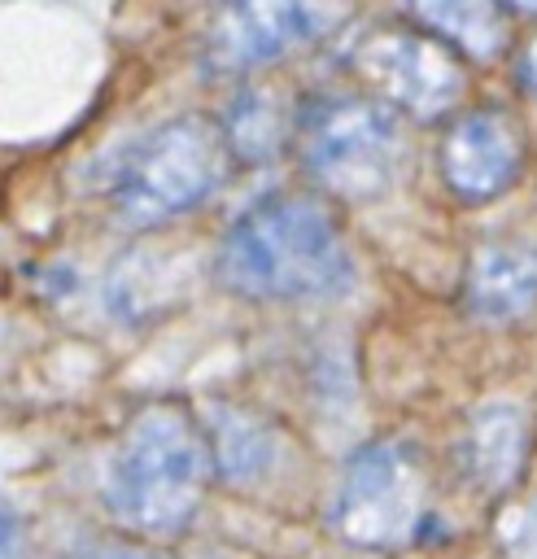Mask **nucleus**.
<instances>
[{
  "mask_svg": "<svg viewBox=\"0 0 537 559\" xmlns=\"http://www.w3.org/2000/svg\"><path fill=\"white\" fill-rule=\"evenodd\" d=\"M354 253L336 214L293 188L240 210L214 245V280L249 301H314L354 288Z\"/></svg>",
  "mask_w": 537,
  "mask_h": 559,
  "instance_id": "1",
  "label": "nucleus"
},
{
  "mask_svg": "<svg viewBox=\"0 0 537 559\" xmlns=\"http://www.w3.org/2000/svg\"><path fill=\"white\" fill-rule=\"evenodd\" d=\"M210 476L214 454L201 419L183 402H148L105 463V507L140 537H175L192 524Z\"/></svg>",
  "mask_w": 537,
  "mask_h": 559,
  "instance_id": "2",
  "label": "nucleus"
},
{
  "mask_svg": "<svg viewBox=\"0 0 537 559\" xmlns=\"http://www.w3.org/2000/svg\"><path fill=\"white\" fill-rule=\"evenodd\" d=\"M293 148L301 170L332 197L367 201L393 188L406 166L402 114L358 87H319L297 105Z\"/></svg>",
  "mask_w": 537,
  "mask_h": 559,
  "instance_id": "3",
  "label": "nucleus"
},
{
  "mask_svg": "<svg viewBox=\"0 0 537 559\" xmlns=\"http://www.w3.org/2000/svg\"><path fill=\"white\" fill-rule=\"evenodd\" d=\"M231 162L218 118L175 114L122 148L105 179V197L127 227H157L210 201Z\"/></svg>",
  "mask_w": 537,
  "mask_h": 559,
  "instance_id": "4",
  "label": "nucleus"
},
{
  "mask_svg": "<svg viewBox=\"0 0 537 559\" xmlns=\"http://www.w3.org/2000/svg\"><path fill=\"white\" fill-rule=\"evenodd\" d=\"M428 515L423 454L402 437H375L354 450L327 498V528L362 550L406 546Z\"/></svg>",
  "mask_w": 537,
  "mask_h": 559,
  "instance_id": "5",
  "label": "nucleus"
},
{
  "mask_svg": "<svg viewBox=\"0 0 537 559\" xmlns=\"http://www.w3.org/2000/svg\"><path fill=\"white\" fill-rule=\"evenodd\" d=\"M349 61L371 96H380L384 105H393L397 114H410L419 122L450 118L467 96L463 57L432 31L415 26L410 17L402 26L367 31L354 44Z\"/></svg>",
  "mask_w": 537,
  "mask_h": 559,
  "instance_id": "6",
  "label": "nucleus"
},
{
  "mask_svg": "<svg viewBox=\"0 0 537 559\" xmlns=\"http://www.w3.org/2000/svg\"><path fill=\"white\" fill-rule=\"evenodd\" d=\"M524 162H528V135L506 105L463 109L437 144V175L467 205L493 201L506 188H515Z\"/></svg>",
  "mask_w": 537,
  "mask_h": 559,
  "instance_id": "7",
  "label": "nucleus"
},
{
  "mask_svg": "<svg viewBox=\"0 0 537 559\" xmlns=\"http://www.w3.org/2000/svg\"><path fill=\"white\" fill-rule=\"evenodd\" d=\"M336 22L341 9H319V4H231L218 9L214 22L205 26L201 66L210 74H249L327 35Z\"/></svg>",
  "mask_w": 537,
  "mask_h": 559,
  "instance_id": "8",
  "label": "nucleus"
},
{
  "mask_svg": "<svg viewBox=\"0 0 537 559\" xmlns=\"http://www.w3.org/2000/svg\"><path fill=\"white\" fill-rule=\"evenodd\" d=\"M533 441H537V424L520 397L476 402L458 432L463 480L476 485L485 498H506L533 459Z\"/></svg>",
  "mask_w": 537,
  "mask_h": 559,
  "instance_id": "9",
  "label": "nucleus"
},
{
  "mask_svg": "<svg viewBox=\"0 0 537 559\" xmlns=\"http://www.w3.org/2000/svg\"><path fill=\"white\" fill-rule=\"evenodd\" d=\"M463 297L480 323H493V328L524 323L537 310V249L524 240L480 245L472 253Z\"/></svg>",
  "mask_w": 537,
  "mask_h": 559,
  "instance_id": "10",
  "label": "nucleus"
},
{
  "mask_svg": "<svg viewBox=\"0 0 537 559\" xmlns=\"http://www.w3.org/2000/svg\"><path fill=\"white\" fill-rule=\"evenodd\" d=\"M297 105L288 100L275 83H240L227 100V109L218 114V127L227 135V148L236 162L258 166L279 157L293 144L297 131Z\"/></svg>",
  "mask_w": 537,
  "mask_h": 559,
  "instance_id": "11",
  "label": "nucleus"
},
{
  "mask_svg": "<svg viewBox=\"0 0 537 559\" xmlns=\"http://www.w3.org/2000/svg\"><path fill=\"white\" fill-rule=\"evenodd\" d=\"M201 428H205L218 480L249 485V480H262L271 472L275 450H279L275 445V428L266 419H258L253 411H244L236 402H210Z\"/></svg>",
  "mask_w": 537,
  "mask_h": 559,
  "instance_id": "12",
  "label": "nucleus"
},
{
  "mask_svg": "<svg viewBox=\"0 0 537 559\" xmlns=\"http://www.w3.org/2000/svg\"><path fill=\"white\" fill-rule=\"evenodd\" d=\"M406 17L437 39H445L463 61H489L511 39V9L489 0H454V4H410Z\"/></svg>",
  "mask_w": 537,
  "mask_h": 559,
  "instance_id": "13",
  "label": "nucleus"
},
{
  "mask_svg": "<svg viewBox=\"0 0 537 559\" xmlns=\"http://www.w3.org/2000/svg\"><path fill=\"white\" fill-rule=\"evenodd\" d=\"M502 546L515 559H537V507L511 511V524L502 520Z\"/></svg>",
  "mask_w": 537,
  "mask_h": 559,
  "instance_id": "14",
  "label": "nucleus"
},
{
  "mask_svg": "<svg viewBox=\"0 0 537 559\" xmlns=\"http://www.w3.org/2000/svg\"><path fill=\"white\" fill-rule=\"evenodd\" d=\"M61 559H162V555H153V550H144V546H135V542H83V546H74V550H65Z\"/></svg>",
  "mask_w": 537,
  "mask_h": 559,
  "instance_id": "15",
  "label": "nucleus"
},
{
  "mask_svg": "<svg viewBox=\"0 0 537 559\" xmlns=\"http://www.w3.org/2000/svg\"><path fill=\"white\" fill-rule=\"evenodd\" d=\"M520 79L537 92V31L524 39V48H520Z\"/></svg>",
  "mask_w": 537,
  "mask_h": 559,
  "instance_id": "16",
  "label": "nucleus"
}]
</instances>
